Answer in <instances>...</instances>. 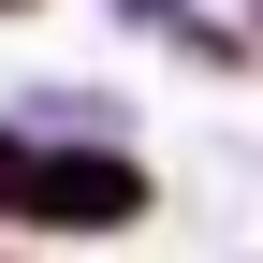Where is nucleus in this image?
<instances>
[{
  "label": "nucleus",
  "mask_w": 263,
  "mask_h": 263,
  "mask_svg": "<svg viewBox=\"0 0 263 263\" xmlns=\"http://www.w3.org/2000/svg\"><path fill=\"white\" fill-rule=\"evenodd\" d=\"M44 219H132V161H59L44 176Z\"/></svg>",
  "instance_id": "1"
}]
</instances>
